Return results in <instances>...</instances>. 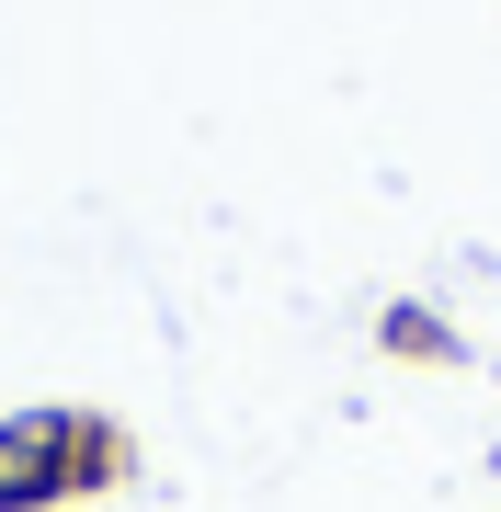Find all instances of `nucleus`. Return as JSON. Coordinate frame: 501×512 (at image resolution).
Returning <instances> with one entry per match:
<instances>
[{"label": "nucleus", "instance_id": "1", "mask_svg": "<svg viewBox=\"0 0 501 512\" xmlns=\"http://www.w3.org/2000/svg\"><path fill=\"white\" fill-rule=\"evenodd\" d=\"M46 456H57L46 433H12V444H0V501H35L46 490Z\"/></svg>", "mask_w": 501, "mask_h": 512}]
</instances>
